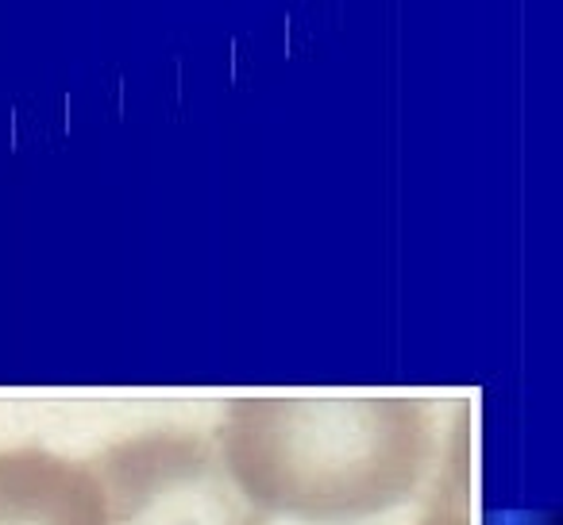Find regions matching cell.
Listing matches in <instances>:
<instances>
[{"label": "cell", "instance_id": "obj_1", "mask_svg": "<svg viewBox=\"0 0 563 525\" xmlns=\"http://www.w3.org/2000/svg\"><path fill=\"white\" fill-rule=\"evenodd\" d=\"M437 445L424 398H235L217 425L228 475L263 514L360 522L421 486Z\"/></svg>", "mask_w": 563, "mask_h": 525}, {"label": "cell", "instance_id": "obj_2", "mask_svg": "<svg viewBox=\"0 0 563 525\" xmlns=\"http://www.w3.org/2000/svg\"><path fill=\"white\" fill-rule=\"evenodd\" d=\"M109 525H266V514L228 475L217 440L147 433L109 445L93 463Z\"/></svg>", "mask_w": 563, "mask_h": 525}, {"label": "cell", "instance_id": "obj_3", "mask_svg": "<svg viewBox=\"0 0 563 525\" xmlns=\"http://www.w3.org/2000/svg\"><path fill=\"white\" fill-rule=\"evenodd\" d=\"M0 525H109L89 463L43 448L0 452Z\"/></svg>", "mask_w": 563, "mask_h": 525}, {"label": "cell", "instance_id": "obj_4", "mask_svg": "<svg viewBox=\"0 0 563 525\" xmlns=\"http://www.w3.org/2000/svg\"><path fill=\"white\" fill-rule=\"evenodd\" d=\"M421 525H471V471H467V433H452L440 471L437 499Z\"/></svg>", "mask_w": 563, "mask_h": 525}]
</instances>
